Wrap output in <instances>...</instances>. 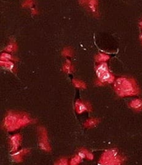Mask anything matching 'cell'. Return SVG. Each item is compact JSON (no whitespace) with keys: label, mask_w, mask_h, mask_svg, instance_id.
<instances>
[{"label":"cell","mask_w":142,"mask_h":165,"mask_svg":"<svg viewBox=\"0 0 142 165\" xmlns=\"http://www.w3.org/2000/svg\"><path fill=\"white\" fill-rule=\"evenodd\" d=\"M34 122V119L24 112L9 111L4 118L3 126L7 131L12 132Z\"/></svg>","instance_id":"cell-1"},{"label":"cell","mask_w":142,"mask_h":165,"mask_svg":"<svg viewBox=\"0 0 142 165\" xmlns=\"http://www.w3.org/2000/svg\"><path fill=\"white\" fill-rule=\"evenodd\" d=\"M114 92L120 97H133L140 94L137 82L133 78L122 77L115 79L113 85Z\"/></svg>","instance_id":"cell-2"},{"label":"cell","mask_w":142,"mask_h":165,"mask_svg":"<svg viewBox=\"0 0 142 165\" xmlns=\"http://www.w3.org/2000/svg\"><path fill=\"white\" fill-rule=\"evenodd\" d=\"M95 71L97 76V79L95 82L98 86L110 84L114 82V76L109 70L106 62H99V64L96 66Z\"/></svg>","instance_id":"cell-3"},{"label":"cell","mask_w":142,"mask_h":165,"mask_svg":"<svg viewBox=\"0 0 142 165\" xmlns=\"http://www.w3.org/2000/svg\"><path fill=\"white\" fill-rule=\"evenodd\" d=\"M124 158L118 153L117 149L112 148L105 151L98 161L102 165H120L123 164Z\"/></svg>","instance_id":"cell-4"},{"label":"cell","mask_w":142,"mask_h":165,"mask_svg":"<svg viewBox=\"0 0 142 165\" xmlns=\"http://www.w3.org/2000/svg\"><path fill=\"white\" fill-rule=\"evenodd\" d=\"M38 137H39V147L41 150L46 152H51V147L49 142L47 131L43 126L38 127Z\"/></svg>","instance_id":"cell-5"},{"label":"cell","mask_w":142,"mask_h":165,"mask_svg":"<svg viewBox=\"0 0 142 165\" xmlns=\"http://www.w3.org/2000/svg\"><path fill=\"white\" fill-rule=\"evenodd\" d=\"M79 4L86 8L94 17H98V0H79Z\"/></svg>","instance_id":"cell-6"},{"label":"cell","mask_w":142,"mask_h":165,"mask_svg":"<svg viewBox=\"0 0 142 165\" xmlns=\"http://www.w3.org/2000/svg\"><path fill=\"white\" fill-rule=\"evenodd\" d=\"M75 110L77 114H82L85 112L91 113L93 110H92L91 104L89 102L77 100L75 103Z\"/></svg>","instance_id":"cell-7"},{"label":"cell","mask_w":142,"mask_h":165,"mask_svg":"<svg viewBox=\"0 0 142 165\" xmlns=\"http://www.w3.org/2000/svg\"><path fill=\"white\" fill-rule=\"evenodd\" d=\"M22 137L21 135L15 134L11 137L9 140L10 146H11V152L14 153L18 151V148L20 146V144L22 143Z\"/></svg>","instance_id":"cell-8"},{"label":"cell","mask_w":142,"mask_h":165,"mask_svg":"<svg viewBox=\"0 0 142 165\" xmlns=\"http://www.w3.org/2000/svg\"><path fill=\"white\" fill-rule=\"evenodd\" d=\"M30 152V150L26 149V148H24V149L20 150L19 151H16V152L13 153V154L11 156L13 160L18 163L21 162L24 159V157L26 156V154H28Z\"/></svg>","instance_id":"cell-9"},{"label":"cell","mask_w":142,"mask_h":165,"mask_svg":"<svg viewBox=\"0 0 142 165\" xmlns=\"http://www.w3.org/2000/svg\"><path fill=\"white\" fill-rule=\"evenodd\" d=\"M129 107L136 112L142 111V98H135L129 103Z\"/></svg>","instance_id":"cell-10"},{"label":"cell","mask_w":142,"mask_h":165,"mask_svg":"<svg viewBox=\"0 0 142 165\" xmlns=\"http://www.w3.org/2000/svg\"><path fill=\"white\" fill-rule=\"evenodd\" d=\"M78 154L81 156L82 159H87L89 160H92L94 159V156L90 151H89L86 148H81L79 149Z\"/></svg>","instance_id":"cell-11"},{"label":"cell","mask_w":142,"mask_h":165,"mask_svg":"<svg viewBox=\"0 0 142 165\" xmlns=\"http://www.w3.org/2000/svg\"><path fill=\"white\" fill-rule=\"evenodd\" d=\"M99 123H100V120L99 119L90 118L88 119L87 121H85L84 123V127L86 128H92L97 126Z\"/></svg>","instance_id":"cell-12"},{"label":"cell","mask_w":142,"mask_h":165,"mask_svg":"<svg viewBox=\"0 0 142 165\" xmlns=\"http://www.w3.org/2000/svg\"><path fill=\"white\" fill-rule=\"evenodd\" d=\"M62 71H63V72H65V73L69 74L74 72V65H72L71 62L70 61L67 60L65 61L63 66H62Z\"/></svg>","instance_id":"cell-13"},{"label":"cell","mask_w":142,"mask_h":165,"mask_svg":"<svg viewBox=\"0 0 142 165\" xmlns=\"http://www.w3.org/2000/svg\"><path fill=\"white\" fill-rule=\"evenodd\" d=\"M0 65H1V67L7 69L10 71L15 72V65L11 61H0Z\"/></svg>","instance_id":"cell-14"},{"label":"cell","mask_w":142,"mask_h":165,"mask_svg":"<svg viewBox=\"0 0 142 165\" xmlns=\"http://www.w3.org/2000/svg\"><path fill=\"white\" fill-rule=\"evenodd\" d=\"M72 83L74 85V86L78 88V89H81V90H85V89L87 88V85L85 82H83L81 80H79V79L74 78L72 80Z\"/></svg>","instance_id":"cell-15"},{"label":"cell","mask_w":142,"mask_h":165,"mask_svg":"<svg viewBox=\"0 0 142 165\" xmlns=\"http://www.w3.org/2000/svg\"><path fill=\"white\" fill-rule=\"evenodd\" d=\"M4 50L7 52H15L18 50V44L16 43L15 40H12L7 45V47L5 48Z\"/></svg>","instance_id":"cell-16"},{"label":"cell","mask_w":142,"mask_h":165,"mask_svg":"<svg viewBox=\"0 0 142 165\" xmlns=\"http://www.w3.org/2000/svg\"><path fill=\"white\" fill-rule=\"evenodd\" d=\"M108 60H110V56L108 55L105 54H98L95 56V61L97 62H107Z\"/></svg>","instance_id":"cell-17"},{"label":"cell","mask_w":142,"mask_h":165,"mask_svg":"<svg viewBox=\"0 0 142 165\" xmlns=\"http://www.w3.org/2000/svg\"><path fill=\"white\" fill-rule=\"evenodd\" d=\"M0 60L1 61H18V59L13 56L12 55L8 54V53H2L0 56Z\"/></svg>","instance_id":"cell-18"},{"label":"cell","mask_w":142,"mask_h":165,"mask_svg":"<svg viewBox=\"0 0 142 165\" xmlns=\"http://www.w3.org/2000/svg\"><path fill=\"white\" fill-rule=\"evenodd\" d=\"M62 55L64 57H72L74 56V51L71 47H65L62 51Z\"/></svg>","instance_id":"cell-19"},{"label":"cell","mask_w":142,"mask_h":165,"mask_svg":"<svg viewBox=\"0 0 142 165\" xmlns=\"http://www.w3.org/2000/svg\"><path fill=\"white\" fill-rule=\"evenodd\" d=\"M82 158L81 157V156H79L78 154L76 155L73 157H72V159L69 162V164L71 165H77L81 163Z\"/></svg>","instance_id":"cell-20"},{"label":"cell","mask_w":142,"mask_h":165,"mask_svg":"<svg viewBox=\"0 0 142 165\" xmlns=\"http://www.w3.org/2000/svg\"><path fill=\"white\" fill-rule=\"evenodd\" d=\"M35 2L34 0H24L22 3V7L23 8H33L34 6Z\"/></svg>","instance_id":"cell-21"},{"label":"cell","mask_w":142,"mask_h":165,"mask_svg":"<svg viewBox=\"0 0 142 165\" xmlns=\"http://www.w3.org/2000/svg\"><path fill=\"white\" fill-rule=\"evenodd\" d=\"M68 164H69V161L66 157H62L55 162V164L56 165H67Z\"/></svg>","instance_id":"cell-22"},{"label":"cell","mask_w":142,"mask_h":165,"mask_svg":"<svg viewBox=\"0 0 142 165\" xmlns=\"http://www.w3.org/2000/svg\"><path fill=\"white\" fill-rule=\"evenodd\" d=\"M31 11L32 15H37L38 14V13H39V12H38V9L34 8V7L31 8Z\"/></svg>","instance_id":"cell-23"},{"label":"cell","mask_w":142,"mask_h":165,"mask_svg":"<svg viewBox=\"0 0 142 165\" xmlns=\"http://www.w3.org/2000/svg\"><path fill=\"white\" fill-rule=\"evenodd\" d=\"M139 26L142 29V20L139 22Z\"/></svg>","instance_id":"cell-24"},{"label":"cell","mask_w":142,"mask_h":165,"mask_svg":"<svg viewBox=\"0 0 142 165\" xmlns=\"http://www.w3.org/2000/svg\"><path fill=\"white\" fill-rule=\"evenodd\" d=\"M140 40H141V43H142V34H141V35H140Z\"/></svg>","instance_id":"cell-25"}]
</instances>
